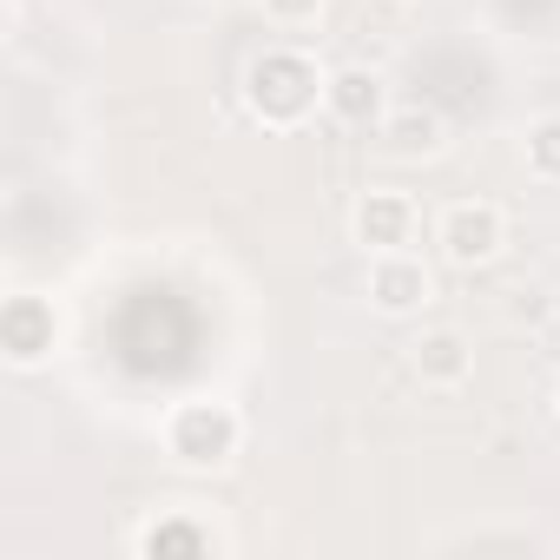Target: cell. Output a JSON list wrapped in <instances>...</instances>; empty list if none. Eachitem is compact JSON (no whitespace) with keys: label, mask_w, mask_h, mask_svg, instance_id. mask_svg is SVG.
<instances>
[{"label":"cell","mask_w":560,"mask_h":560,"mask_svg":"<svg viewBox=\"0 0 560 560\" xmlns=\"http://www.w3.org/2000/svg\"><path fill=\"white\" fill-rule=\"evenodd\" d=\"M324 86L330 73L304 54V47H264L250 67H244V113L264 126V132H298L317 106H324Z\"/></svg>","instance_id":"cell-1"},{"label":"cell","mask_w":560,"mask_h":560,"mask_svg":"<svg viewBox=\"0 0 560 560\" xmlns=\"http://www.w3.org/2000/svg\"><path fill=\"white\" fill-rule=\"evenodd\" d=\"M159 442H165V455H172L178 468L218 475V468H231L237 448H244V416H237L231 402H218V396H185V402L165 409Z\"/></svg>","instance_id":"cell-2"},{"label":"cell","mask_w":560,"mask_h":560,"mask_svg":"<svg viewBox=\"0 0 560 560\" xmlns=\"http://www.w3.org/2000/svg\"><path fill=\"white\" fill-rule=\"evenodd\" d=\"M501 244H508V211H501V205H488V198H455V205L435 211V250H442V264H455V270H488V264L501 257Z\"/></svg>","instance_id":"cell-3"},{"label":"cell","mask_w":560,"mask_h":560,"mask_svg":"<svg viewBox=\"0 0 560 560\" xmlns=\"http://www.w3.org/2000/svg\"><path fill=\"white\" fill-rule=\"evenodd\" d=\"M54 343H60V311H54V298L14 291L8 304H0V357H8V370H40V363H54Z\"/></svg>","instance_id":"cell-4"},{"label":"cell","mask_w":560,"mask_h":560,"mask_svg":"<svg viewBox=\"0 0 560 560\" xmlns=\"http://www.w3.org/2000/svg\"><path fill=\"white\" fill-rule=\"evenodd\" d=\"M416 231H422V211H416L409 191H396V185L357 191V205H350V244H363V257H376V250H409Z\"/></svg>","instance_id":"cell-5"},{"label":"cell","mask_w":560,"mask_h":560,"mask_svg":"<svg viewBox=\"0 0 560 560\" xmlns=\"http://www.w3.org/2000/svg\"><path fill=\"white\" fill-rule=\"evenodd\" d=\"M132 553L139 560H218L224 534L198 508H152L139 521V534H132Z\"/></svg>","instance_id":"cell-6"},{"label":"cell","mask_w":560,"mask_h":560,"mask_svg":"<svg viewBox=\"0 0 560 560\" xmlns=\"http://www.w3.org/2000/svg\"><path fill=\"white\" fill-rule=\"evenodd\" d=\"M363 298L376 317H422L435 304V277L416 250H376L370 277H363Z\"/></svg>","instance_id":"cell-7"},{"label":"cell","mask_w":560,"mask_h":560,"mask_svg":"<svg viewBox=\"0 0 560 560\" xmlns=\"http://www.w3.org/2000/svg\"><path fill=\"white\" fill-rule=\"evenodd\" d=\"M324 113L350 132H376L389 119V86L376 67H337L330 86H324Z\"/></svg>","instance_id":"cell-8"},{"label":"cell","mask_w":560,"mask_h":560,"mask_svg":"<svg viewBox=\"0 0 560 560\" xmlns=\"http://www.w3.org/2000/svg\"><path fill=\"white\" fill-rule=\"evenodd\" d=\"M409 376L422 383V389H462L468 376H475V343L462 337V330H448V324H435V330H422L416 343H409Z\"/></svg>","instance_id":"cell-9"},{"label":"cell","mask_w":560,"mask_h":560,"mask_svg":"<svg viewBox=\"0 0 560 560\" xmlns=\"http://www.w3.org/2000/svg\"><path fill=\"white\" fill-rule=\"evenodd\" d=\"M376 139H383V152H389V159H442L448 126H442V113H435V106H396V113L376 126Z\"/></svg>","instance_id":"cell-10"},{"label":"cell","mask_w":560,"mask_h":560,"mask_svg":"<svg viewBox=\"0 0 560 560\" xmlns=\"http://www.w3.org/2000/svg\"><path fill=\"white\" fill-rule=\"evenodd\" d=\"M521 165H527L534 185H560V113L527 119V132H521Z\"/></svg>","instance_id":"cell-11"},{"label":"cell","mask_w":560,"mask_h":560,"mask_svg":"<svg viewBox=\"0 0 560 560\" xmlns=\"http://www.w3.org/2000/svg\"><path fill=\"white\" fill-rule=\"evenodd\" d=\"M257 8H264V21H270V27L298 34V27H311V21L324 14V0H257Z\"/></svg>","instance_id":"cell-12"},{"label":"cell","mask_w":560,"mask_h":560,"mask_svg":"<svg viewBox=\"0 0 560 560\" xmlns=\"http://www.w3.org/2000/svg\"><path fill=\"white\" fill-rule=\"evenodd\" d=\"M553 409H560V396H553Z\"/></svg>","instance_id":"cell-13"}]
</instances>
